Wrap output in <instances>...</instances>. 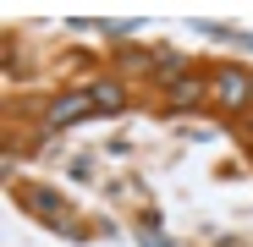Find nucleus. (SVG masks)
<instances>
[{"label": "nucleus", "instance_id": "f03ea898", "mask_svg": "<svg viewBox=\"0 0 253 247\" xmlns=\"http://www.w3.org/2000/svg\"><path fill=\"white\" fill-rule=\"evenodd\" d=\"M83 110H88V105L72 99V105H55V110H50V121H72V115H83Z\"/></svg>", "mask_w": 253, "mask_h": 247}, {"label": "nucleus", "instance_id": "f257e3e1", "mask_svg": "<svg viewBox=\"0 0 253 247\" xmlns=\"http://www.w3.org/2000/svg\"><path fill=\"white\" fill-rule=\"evenodd\" d=\"M220 94H226L231 105H242V94H248V82H242V77H220Z\"/></svg>", "mask_w": 253, "mask_h": 247}]
</instances>
